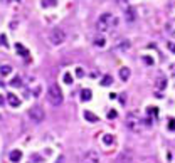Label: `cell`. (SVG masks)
<instances>
[{"mask_svg":"<svg viewBox=\"0 0 175 163\" xmlns=\"http://www.w3.org/2000/svg\"><path fill=\"white\" fill-rule=\"evenodd\" d=\"M133 14H135V12H133V10H131V8H130V10H128L126 12V19H128V20H133V19H135V15H133Z\"/></svg>","mask_w":175,"mask_h":163,"instance_id":"23","label":"cell"},{"mask_svg":"<svg viewBox=\"0 0 175 163\" xmlns=\"http://www.w3.org/2000/svg\"><path fill=\"white\" fill-rule=\"evenodd\" d=\"M94 44L98 46V47H105V46H106V39L103 36H98V37H94Z\"/></svg>","mask_w":175,"mask_h":163,"instance_id":"15","label":"cell"},{"mask_svg":"<svg viewBox=\"0 0 175 163\" xmlns=\"http://www.w3.org/2000/svg\"><path fill=\"white\" fill-rule=\"evenodd\" d=\"M101 84H103V86H111V84H113V77H111V76H103Z\"/></svg>","mask_w":175,"mask_h":163,"instance_id":"16","label":"cell"},{"mask_svg":"<svg viewBox=\"0 0 175 163\" xmlns=\"http://www.w3.org/2000/svg\"><path fill=\"white\" fill-rule=\"evenodd\" d=\"M47 99H49V103H51L52 106H61L62 104L64 96H62V91H61V87H59L57 84H51V86H49Z\"/></svg>","mask_w":175,"mask_h":163,"instance_id":"2","label":"cell"},{"mask_svg":"<svg viewBox=\"0 0 175 163\" xmlns=\"http://www.w3.org/2000/svg\"><path fill=\"white\" fill-rule=\"evenodd\" d=\"M83 163H99V155L94 150H89L83 155Z\"/></svg>","mask_w":175,"mask_h":163,"instance_id":"6","label":"cell"},{"mask_svg":"<svg viewBox=\"0 0 175 163\" xmlns=\"http://www.w3.org/2000/svg\"><path fill=\"white\" fill-rule=\"evenodd\" d=\"M157 87H158V89H165V87H167V79H165V77L162 79V77H160L158 83H157Z\"/></svg>","mask_w":175,"mask_h":163,"instance_id":"18","label":"cell"},{"mask_svg":"<svg viewBox=\"0 0 175 163\" xmlns=\"http://www.w3.org/2000/svg\"><path fill=\"white\" fill-rule=\"evenodd\" d=\"M130 40H126V39H123V40H120V44L116 46V51H128L130 49Z\"/></svg>","mask_w":175,"mask_h":163,"instance_id":"10","label":"cell"},{"mask_svg":"<svg viewBox=\"0 0 175 163\" xmlns=\"http://www.w3.org/2000/svg\"><path fill=\"white\" fill-rule=\"evenodd\" d=\"M49 40H51V44H54V46H61L66 40V32L61 27H54V29L49 32Z\"/></svg>","mask_w":175,"mask_h":163,"instance_id":"4","label":"cell"},{"mask_svg":"<svg viewBox=\"0 0 175 163\" xmlns=\"http://www.w3.org/2000/svg\"><path fill=\"white\" fill-rule=\"evenodd\" d=\"M167 49L175 54V42H173V40H168V42H167Z\"/></svg>","mask_w":175,"mask_h":163,"instance_id":"20","label":"cell"},{"mask_svg":"<svg viewBox=\"0 0 175 163\" xmlns=\"http://www.w3.org/2000/svg\"><path fill=\"white\" fill-rule=\"evenodd\" d=\"M130 76H131L130 67H121L120 69V79L121 81H128V79H130Z\"/></svg>","mask_w":175,"mask_h":163,"instance_id":"9","label":"cell"},{"mask_svg":"<svg viewBox=\"0 0 175 163\" xmlns=\"http://www.w3.org/2000/svg\"><path fill=\"white\" fill-rule=\"evenodd\" d=\"M173 39H175V32H173Z\"/></svg>","mask_w":175,"mask_h":163,"instance_id":"30","label":"cell"},{"mask_svg":"<svg viewBox=\"0 0 175 163\" xmlns=\"http://www.w3.org/2000/svg\"><path fill=\"white\" fill-rule=\"evenodd\" d=\"M108 118H116V111H109L108 113Z\"/></svg>","mask_w":175,"mask_h":163,"instance_id":"27","label":"cell"},{"mask_svg":"<svg viewBox=\"0 0 175 163\" xmlns=\"http://www.w3.org/2000/svg\"><path fill=\"white\" fill-rule=\"evenodd\" d=\"M168 130L175 131V120H168Z\"/></svg>","mask_w":175,"mask_h":163,"instance_id":"25","label":"cell"},{"mask_svg":"<svg viewBox=\"0 0 175 163\" xmlns=\"http://www.w3.org/2000/svg\"><path fill=\"white\" fill-rule=\"evenodd\" d=\"M7 101L12 108H19V106H20V99H19L15 94H7Z\"/></svg>","mask_w":175,"mask_h":163,"instance_id":"7","label":"cell"},{"mask_svg":"<svg viewBox=\"0 0 175 163\" xmlns=\"http://www.w3.org/2000/svg\"><path fill=\"white\" fill-rule=\"evenodd\" d=\"M64 83H66V84H73V76H71L69 73L64 74Z\"/></svg>","mask_w":175,"mask_h":163,"instance_id":"21","label":"cell"},{"mask_svg":"<svg viewBox=\"0 0 175 163\" xmlns=\"http://www.w3.org/2000/svg\"><path fill=\"white\" fill-rule=\"evenodd\" d=\"M10 86H14V87H19V86H22V81H20V77H19V76H15L14 79L10 81Z\"/></svg>","mask_w":175,"mask_h":163,"instance_id":"17","label":"cell"},{"mask_svg":"<svg viewBox=\"0 0 175 163\" xmlns=\"http://www.w3.org/2000/svg\"><path fill=\"white\" fill-rule=\"evenodd\" d=\"M103 141H105V145H111L115 140H113V136H111V134H106V136L103 138Z\"/></svg>","mask_w":175,"mask_h":163,"instance_id":"19","label":"cell"},{"mask_svg":"<svg viewBox=\"0 0 175 163\" xmlns=\"http://www.w3.org/2000/svg\"><path fill=\"white\" fill-rule=\"evenodd\" d=\"M76 76H77V77H83V76H84V71H83L81 67L76 69Z\"/></svg>","mask_w":175,"mask_h":163,"instance_id":"26","label":"cell"},{"mask_svg":"<svg viewBox=\"0 0 175 163\" xmlns=\"http://www.w3.org/2000/svg\"><path fill=\"white\" fill-rule=\"evenodd\" d=\"M118 24V20L113 17L111 14H101L98 17V20H96V29L99 30V32H108L111 27H115Z\"/></svg>","mask_w":175,"mask_h":163,"instance_id":"1","label":"cell"},{"mask_svg":"<svg viewBox=\"0 0 175 163\" xmlns=\"http://www.w3.org/2000/svg\"><path fill=\"white\" fill-rule=\"evenodd\" d=\"M126 126L130 128L133 133H140V131H143V128H145L146 124L143 123V120L136 118L135 114H128V118H126Z\"/></svg>","mask_w":175,"mask_h":163,"instance_id":"3","label":"cell"},{"mask_svg":"<svg viewBox=\"0 0 175 163\" xmlns=\"http://www.w3.org/2000/svg\"><path fill=\"white\" fill-rule=\"evenodd\" d=\"M84 118H86L89 123H96V121H98V116H96L94 113H91V111H84Z\"/></svg>","mask_w":175,"mask_h":163,"instance_id":"11","label":"cell"},{"mask_svg":"<svg viewBox=\"0 0 175 163\" xmlns=\"http://www.w3.org/2000/svg\"><path fill=\"white\" fill-rule=\"evenodd\" d=\"M4 104V98H2V94H0V106Z\"/></svg>","mask_w":175,"mask_h":163,"instance_id":"29","label":"cell"},{"mask_svg":"<svg viewBox=\"0 0 175 163\" xmlns=\"http://www.w3.org/2000/svg\"><path fill=\"white\" fill-rule=\"evenodd\" d=\"M9 158H10V161H14V163L20 161L22 160V151L20 150H12L10 155H9Z\"/></svg>","mask_w":175,"mask_h":163,"instance_id":"8","label":"cell"},{"mask_svg":"<svg viewBox=\"0 0 175 163\" xmlns=\"http://www.w3.org/2000/svg\"><path fill=\"white\" fill-rule=\"evenodd\" d=\"M49 5H56V0H44L42 7H49Z\"/></svg>","mask_w":175,"mask_h":163,"instance_id":"22","label":"cell"},{"mask_svg":"<svg viewBox=\"0 0 175 163\" xmlns=\"http://www.w3.org/2000/svg\"><path fill=\"white\" fill-rule=\"evenodd\" d=\"M91 98H93L91 89H83L81 91V101H89Z\"/></svg>","mask_w":175,"mask_h":163,"instance_id":"12","label":"cell"},{"mask_svg":"<svg viewBox=\"0 0 175 163\" xmlns=\"http://www.w3.org/2000/svg\"><path fill=\"white\" fill-rule=\"evenodd\" d=\"M143 62H145V64H148V66H153V59L148 57V56H145V57H143Z\"/></svg>","mask_w":175,"mask_h":163,"instance_id":"24","label":"cell"},{"mask_svg":"<svg viewBox=\"0 0 175 163\" xmlns=\"http://www.w3.org/2000/svg\"><path fill=\"white\" fill-rule=\"evenodd\" d=\"M12 73V67L9 64H5V66H0V74L2 76H9V74Z\"/></svg>","mask_w":175,"mask_h":163,"instance_id":"14","label":"cell"},{"mask_svg":"<svg viewBox=\"0 0 175 163\" xmlns=\"http://www.w3.org/2000/svg\"><path fill=\"white\" fill-rule=\"evenodd\" d=\"M15 49H17V52L22 56V57H27V56H29V51H27L22 44H15Z\"/></svg>","mask_w":175,"mask_h":163,"instance_id":"13","label":"cell"},{"mask_svg":"<svg viewBox=\"0 0 175 163\" xmlns=\"http://www.w3.org/2000/svg\"><path fill=\"white\" fill-rule=\"evenodd\" d=\"M29 118L34 123H40V121H44V118H46V113H44V109L40 108V106H34V108L29 109Z\"/></svg>","mask_w":175,"mask_h":163,"instance_id":"5","label":"cell"},{"mask_svg":"<svg viewBox=\"0 0 175 163\" xmlns=\"http://www.w3.org/2000/svg\"><path fill=\"white\" fill-rule=\"evenodd\" d=\"M0 40H2V44H4V46H7V40H5V36H2V37H0Z\"/></svg>","mask_w":175,"mask_h":163,"instance_id":"28","label":"cell"}]
</instances>
